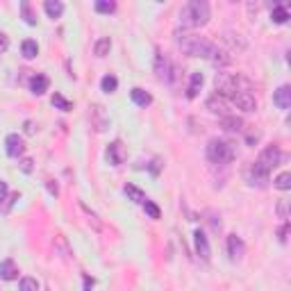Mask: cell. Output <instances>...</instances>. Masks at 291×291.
Masks as SVG:
<instances>
[{
  "instance_id": "cell-15",
  "label": "cell",
  "mask_w": 291,
  "mask_h": 291,
  "mask_svg": "<svg viewBox=\"0 0 291 291\" xmlns=\"http://www.w3.org/2000/svg\"><path fill=\"white\" fill-rule=\"evenodd\" d=\"M130 98L137 103L139 107H148L152 103V96L148 91H144V89H139V86H134L132 91H130Z\"/></svg>"
},
{
  "instance_id": "cell-22",
  "label": "cell",
  "mask_w": 291,
  "mask_h": 291,
  "mask_svg": "<svg viewBox=\"0 0 291 291\" xmlns=\"http://www.w3.org/2000/svg\"><path fill=\"white\" fill-rule=\"evenodd\" d=\"M50 103H53V107H57V109H62V112H71V109H73V103H68V100L64 98L62 93H55V96H53V100H50Z\"/></svg>"
},
{
  "instance_id": "cell-16",
  "label": "cell",
  "mask_w": 291,
  "mask_h": 291,
  "mask_svg": "<svg viewBox=\"0 0 291 291\" xmlns=\"http://www.w3.org/2000/svg\"><path fill=\"white\" fill-rule=\"evenodd\" d=\"M123 191H125L127 198L132 200V203H137V205H144L146 200H148V198H146V193L141 191V189H137L134 185H125V187H123Z\"/></svg>"
},
{
  "instance_id": "cell-21",
  "label": "cell",
  "mask_w": 291,
  "mask_h": 291,
  "mask_svg": "<svg viewBox=\"0 0 291 291\" xmlns=\"http://www.w3.org/2000/svg\"><path fill=\"white\" fill-rule=\"evenodd\" d=\"M116 86H119V80L114 78V75H105V78L100 80V89L105 93H114L116 91Z\"/></svg>"
},
{
  "instance_id": "cell-30",
  "label": "cell",
  "mask_w": 291,
  "mask_h": 291,
  "mask_svg": "<svg viewBox=\"0 0 291 291\" xmlns=\"http://www.w3.org/2000/svg\"><path fill=\"white\" fill-rule=\"evenodd\" d=\"M7 191H9V189H7V182H2V180H0V203L7 198Z\"/></svg>"
},
{
  "instance_id": "cell-9",
  "label": "cell",
  "mask_w": 291,
  "mask_h": 291,
  "mask_svg": "<svg viewBox=\"0 0 291 291\" xmlns=\"http://www.w3.org/2000/svg\"><path fill=\"white\" fill-rule=\"evenodd\" d=\"M19 278V266L14 259H2L0 262V280H5V282H12V280Z\"/></svg>"
},
{
  "instance_id": "cell-8",
  "label": "cell",
  "mask_w": 291,
  "mask_h": 291,
  "mask_svg": "<svg viewBox=\"0 0 291 291\" xmlns=\"http://www.w3.org/2000/svg\"><path fill=\"white\" fill-rule=\"evenodd\" d=\"M193 244H196V252H198V255L205 259V262L212 257V250H209V241H207V237H205V232H203V230H196V232H193Z\"/></svg>"
},
{
  "instance_id": "cell-32",
  "label": "cell",
  "mask_w": 291,
  "mask_h": 291,
  "mask_svg": "<svg viewBox=\"0 0 291 291\" xmlns=\"http://www.w3.org/2000/svg\"><path fill=\"white\" fill-rule=\"evenodd\" d=\"M93 289V280L89 275H84V291H91Z\"/></svg>"
},
{
  "instance_id": "cell-2",
  "label": "cell",
  "mask_w": 291,
  "mask_h": 291,
  "mask_svg": "<svg viewBox=\"0 0 291 291\" xmlns=\"http://www.w3.org/2000/svg\"><path fill=\"white\" fill-rule=\"evenodd\" d=\"M180 48L185 50L187 55L191 57H205V60H214L218 55V48L214 46L212 41L203 39V37H196V34H182L178 39Z\"/></svg>"
},
{
  "instance_id": "cell-11",
  "label": "cell",
  "mask_w": 291,
  "mask_h": 291,
  "mask_svg": "<svg viewBox=\"0 0 291 291\" xmlns=\"http://www.w3.org/2000/svg\"><path fill=\"white\" fill-rule=\"evenodd\" d=\"M107 159H109V164H114V166L123 164V159H125V150H123V144H121V141L109 144V148H107Z\"/></svg>"
},
{
  "instance_id": "cell-29",
  "label": "cell",
  "mask_w": 291,
  "mask_h": 291,
  "mask_svg": "<svg viewBox=\"0 0 291 291\" xmlns=\"http://www.w3.org/2000/svg\"><path fill=\"white\" fill-rule=\"evenodd\" d=\"M278 214H280V218H289V203L287 200H280V205H278Z\"/></svg>"
},
{
  "instance_id": "cell-26",
  "label": "cell",
  "mask_w": 291,
  "mask_h": 291,
  "mask_svg": "<svg viewBox=\"0 0 291 291\" xmlns=\"http://www.w3.org/2000/svg\"><path fill=\"white\" fill-rule=\"evenodd\" d=\"M114 9H116V2H112V0H98L96 2V12L100 14H112Z\"/></svg>"
},
{
  "instance_id": "cell-27",
  "label": "cell",
  "mask_w": 291,
  "mask_h": 291,
  "mask_svg": "<svg viewBox=\"0 0 291 291\" xmlns=\"http://www.w3.org/2000/svg\"><path fill=\"white\" fill-rule=\"evenodd\" d=\"M21 9H23V19H25L27 25H37V16L30 9V2H21Z\"/></svg>"
},
{
  "instance_id": "cell-3",
  "label": "cell",
  "mask_w": 291,
  "mask_h": 291,
  "mask_svg": "<svg viewBox=\"0 0 291 291\" xmlns=\"http://www.w3.org/2000/svg\"><path fill=\"white\" fill-rule=\"evenodd\" d=\"M209 21V5L205 0H191L180 9V23L185 27H203Z\"/></svg>"
},
{
  "instance_id": "cell-13",
  "label": "cell",
  "mask_w": 291,
  "mask_h": 291,
  "mask_svg": "<svg viewBox=\"0 0 291 291\" xmlns=\"http://www.w3.org/2000/svg\"><path fill=\"white\" fill-rule=\"evenodd\" d=\"M48 86H50V80H48L46 75H34V78L30 80V91H32L34 96H43V93L48 91Z\"/></svg>"
},
{
  "instance_id": "cell-1",
  "label": "cell",
  "mask_w": 291,
  "mask_h": 291,
  "mask_svg": "<svg viewBox=\"0 0 291 291\" xmlns=\"http://www.w3.org/2000/svg\"><path fill=\"white\" fill-rule=\"evenodd\" d=\"M285 159V155L280 152L278 146H266L264 150H262V155L257 157V162L248 168V173H246V178H248V182H250L252 187H266V182H269V173L275 168V166H280V162Z\"/></svg>"
},
{
  "instance_id": "cell-10",
  "label": "cell",
  "mask_w": 291,
  "mask_h": 291,
  "mask_svg": "<svg viewBox=\"0 0 291 291\" xmlns=\"http://www.w3.org/2000/svg\"><path fill=\"white\" fill-rule=\"evenodd\" d=\"M228 252H230V259H234V262L244 257L246 246H244V241H241L237 234H230V237H228Z\"/></svg>"
},
{
  "instance_id": "cell-34",
  "label": "cell",
  "mask_w": 291,
  "mask_h": 291,
  "mask_svg": "<svg viewBox=\"0 0 291 291\" xmlns=\"http://www.w3.org/2000/svg\"><path fill=\"white\" fill-rule=\"evenodd\" d=\"M25 132H27V134H32V132H34V127H32V123H30V121L25 123Z\"/></svg>"
},
{
  "instance_id": "cell-17",
  "label": "cell",
  "mask_w": 291,
  "mask_h": 291,
  "mask_svg": "<svg viewBox=\"0 0 291 291\" xmlns=\"http://www.w3.org/2000/svg\"><path fill=\"white\" fill-rule=\"evenodd\" d=\"M43 9H46V14L55 21V19H60L62 14H64V2H60V0H46Z\"/></svg>"
},
{
  "instance_id": "cell-6",
  "label": "cell",
  "mask_w": 291,
  "mask_h": 291,
  "mask_svg": "<svg viewBox=\"0 0 291 291\" xmlns=\"http://www.w3.org/2000/svg\"><path fill=\"white\" fill-rule=\"evenodd\" d=\"M5 150H7L9 157H19V155H23V150H25V141H23V137H19V134H7Z\"/></svg>"
},
{
  "instance_id": "cell-31",
  "label": "cell",
  "mask_w": 291,
  "mask_h": 291,
  "mask_svg": "<svg viewBox=\"0 0 291 291\" xmlns=\"http://www.w3.org/2000/svg\"><path fill=\"white\" fill-rule=\"evenodd\" d=\"M21 168H23L25 173H30L32 171V159H23V162H21Z\"/></svg>"
},
{
  "instance_id": "cell-4",
  "label": "cell",
  "mask_w": 291,
  "mask_h": 291,
  "mask_svg": "<svg viewBox=\"0 0 291 291\" xmlns=\"http://www.w3.org/2000/svg\"><path fill=\"white\" fill-rule=\"evenodd\" d=\"M207 157L212 159L214 164H230L234 159V146L223 139H212L207 144Z\"/></svg>"
},
{
  "instance_id": "cell-18",
  "label": "cell",
  "mask_w": 291,
  "mask_h": 291,
  "mask_svg": "<svg viewBox=\"0 0 291 291\" xmlns=\"http://www.w3.org/2000/svg\"><path fill=\"white\" fill-rule=\"evenodd\" d=\"M21 53H23V57H25V60H34V57L39 55V46H37V41L25 39L23 43H21Z\"/></svg>"
},
{
  "instance_id": "cell-33",
  "label": "cell",
  "mask_w": 291,
  "mask_h": 291,
  "mask_svg": "<svg viewBox=\"0 0 291 291\" xmlns=\"http://www.w3.org/2000/svg\"><path fill=\"white\" fill-rule=\"evenodd\" d=\"M287 232H289V223H285V228L280 230V241H287Z\"/></svg>"
},
{
  "instance_id": "cell-20",
  "label": "cell",
  "mask_w": 291,
  "mask_h": 291,
  "mask_svg": "<svg viewBox=\"0 0 291 291\" xmlns=\"http://www.w3.org/2000/svg\"><path fill=\"white\" fill-rule=\"evenodd\" d=\"M271 19H273V23H278V25L287 23V21H289V12H287V7L285 5H278L271 12Z\"/></svg>"
},
{
  "instance_id": "cell-12",
  "label": "cell",
  "mask_w": 291,
  "mask_h": 291,
  "mask_svg": "<svg viewBox=\"0 0 291 291\" xmlns=\"http://www.w3.org/2000/svg\"><path fill=\"white\" fill-rule=\"evenodd\" d=\"M273 103L280 107V109H289L291 107V89L287 84H282L275 91V96H273Z\"/></svg>"
},
{
  "instance_id": "cell-5",
  "label": "cell",
  "mask_w": 291,
  "mask_h": 291,
  "mask_svg": "<svg viewBox=\"0 0 291 291\" xmlns=\"http://www.w3.org/2000/svg\"><path fill=\"white\" fill-rule=\"evenodd\" d=\"M230 103L237 105L239 109H244V112H255L257 109V100H255V96L250 91H237L230 98Z\"/></svg>"
},
{
  "instance_id": "cell-24",
  "label": "cell",
  "mask_w": 291,
  "mask_h": 291,
  "mask_svg": "<svg viewBox=\"0 0 291 291\" xmlns=\"http://www.w3.org/2000/svg\"><path fill=\"white\" fill-rule=\"evenodd\" d=\"M273 185L278 187L280 191H289V189H291V173H280Z\"/></svg>"
},
{
  "instance_id": "cell-28",
  "label": "cell",
  "mask_w": 291,
  "mask_h": 291,
  "mask_svg": "<svg viewBox=\"0 0 291 291\" xmlns=\"http://www.w3.org/2000/svg\"><path fill=\"white\" fill-rule=\"evenodd\" d=\"M144 209H146V214H148L150 218H159V216H162V212H159V207L155 205L152 200H146V203H144Z\"/></svg>"
},
{
  "instance_id": "cell-7",
  "label": "cell",
  "mask_w": 291,
  "mask_h": 291,
  "mask_svg": "<svg viewBox=\"0 0 291 291\" xmlns=\"http://www.w3.org/2000/svg\"><path fill=\"white\" fill-rule=\"evenodd\" d=\"M155 71H157V78L159 80H164V82H171L173 80V66H171V62L166 60L162 53H157V60H155Z\"/></svg>"
},
{
  "instance_id": "cell-23",
  "label": "cell",
  "mask_w": 291,
  "mask_h": 291,
  "mask_svg": "<svg viewBox=\"0 0 291 291\" xmlns=\"http://www.w3.org/2000/svg\"><path fill=\"white\" fill-rule=\"evenodd\" d=\"M109 48H112V41L105 37V39H98V41H96V46H93V53L98 55V57H105V55L109 53Z\"/></svg>"
},
{
  "instance_id": "cell-25",
  "label": "cell",
  "mask_w": 291,
  "mask_h": 291,
  "mask_svg": "<svg viewBox=\"0 0 291 291\" xmlns=\"http://www.w3.org/2000/svg\"><path fill=\"white\" fill-rule=\"evenodd\" d=\"M19 291H39V282L34 278H21Z\"/></svg>"
},
{
  "instance_id": "cell-19",
  "label": "cell",
  "mask_w": 291,
  "mask_h": 291,
  "mask_svg": "<svg viewBox=\"0 0 291 291\" xmlns=\"http://www.w3.org/2000/svg\"><path fill=\"white\" fill-rule=\"evenodd\" d=\"M221 123H223V127L228 130V132H239V130L244 127V121L237 119V116H223Z\"/></svg>"
},
{
  "instance_id": "cell-14",
  "label": "cell",
  "mask_w": 291,
  "mask_h": 291,
  "mask_svg": "<svg viewBox=\"0 0 291 291\" xmlns=\"http://www.w3.org/2000/svg\"><path fill=\"white\" fill-rule=\"evenodd\" d=\"M203 82H205L203 73H191V82H189V89H187V98H196L198 91L203 89Z\"/></svg>"
}]
</instances>
